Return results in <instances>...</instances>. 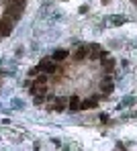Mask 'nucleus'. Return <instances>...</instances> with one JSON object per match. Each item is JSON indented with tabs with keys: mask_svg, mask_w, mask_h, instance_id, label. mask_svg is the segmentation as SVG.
<instances>
[{
	"mask_svg": "<svg viewBox=\"0 0 137 151\" xmlns=\"http://www.w3.org/2000/svg\"><path fill=\"white\" fill-rule=\"evenodd\" d=\"M102 68H105L107 72H112V70H115V59H107V57H105V59H102Z\"/></svg>",
	"mask_w": 137,
	"mask_h": 151,
	"instance_id": "9b49d317",
	"label": "nucleus"
},
{
	"mask_svg": "<svg viewBox=\"0 0 137 151\" xmlns=\"http://www.w3.org/2000/svg\"><path fill=\"white\" fill-rule=\"evenodd\" d=\"M100 90H102V94H110V92H112V84H110V78H109V76L100 82Z\"/></svg>",
	"mask_w": 137,
	"mask_h": 151,
	"instance_id": "0eeeda50",
	"label": "nucleus"
},
{
	"mask_svg": "<svg viewBox=\"0 0 137 151\" xmlns=\"http://www.w3.org/2000/svg\"><path fill=\"white\" fill-rule=\"evenodd\" d=\"M110 23H112V25H125L127 19H125V17H110Z\"/></svg>",
	"mask_w": 137,
	"mask_h": 151,
	"instance_id": "f8f14e48",
	"label": "nucleus"
},
{
	"mask_svg": "<svg viewBox=\"0 0 137 151\" xmlns=\"http://www.w3.org/2000/svg\"><path fill=\"white\" fill-rule=\"evenodd\" d=\"M47 90H45V84H39V82H35V84H31V94L33 96H39V94H45Z\"/></svg>",
	"mask_w": 137,
	"mask_h": 151,
	"instance_id": "39448f33",
	"label": "nucleus"
},
{
	"mask_svg": "<svg viewBox=\"0 0 137 151\" xmlns=\"http://www.w3.org/2000/svg\"><path fill=\"white\" fill-rule=\"evenodd\" d=\"M33 98H35V104H41L45 100V94H39V96H33Z\"/></svg>",
	"mask_w": 137,
	"mask_h": 151,
	"instance_id": "4468645a",
	"label": "nucleus"
},
{
	"mask_svg": "<svg viewBox=\"0 0 137 151\" xmlns=\"http://www.w3.org/2000/svg\"><path fill=\"white\" fill-rule=\"evenodd\" d=\"M131 2H135V4H137V0H131Z\"/></svg>",
	"mask_w": 137,
	"mask_h": 151,
	"instance_id": "2eb2a0df",
	"label": "nucleus"
},
{
	"mask_svg": "<svg viewBox=\"0 0 137 151\" xmlns=\"http://www.w3.org/2000/svg\"><path fill=\"white\" fill-rule=\"evenodd\" d=\"M6 8H12V10H25V0H6Z\"/></svg>",
	"mask_w": 137,
	"mask_h": 151,
	"instance_id": "7ed1b4c3",
	"label": "nucleus"
},
{
	"mask_svg": "<svg viewBox=\"0 0 137 151\" xmlns=\"http://www.w3.org/2000/svg\"><path fill=\"white\" fill-rule=\"evenodd\" d=\"M68 57V51L66 49H57V51H53V59L55 61H63Z\"/></svg>",
	"mask_w": 137,
	"mask_h": 151,
	"instance_id": "1a4fd4ad",
	"label": "nucleus"
},
{
	"mask_svg": "<svg viewBox=\"0 0 137 151\" xmlns=\"http://www.w3.org/2000/svg\"><path fill=\"white\" fill-rule=\"evenodd\" d=\"M37 70H39V72H43V74H55L57 65L53 63V57H45V59H41V61H39Z\"/></svg>",
	"mask_w": 137,
	"mask_h": 151,
	"instance_id": "f257e3e1",
	"label": "nucleus"
},
{
	"mask_svg": "<svg viewBox=\"0 0 137 151\" xmlns=\"http://www.w3.org/2000/svg\"><path fill=\"white\" fill-rule=\"evenodd\" d=\"M96 100H98V96H96V98H90V100H84L80 108H82V110H88V108H94V106H96Z\"/></svg>",
	"mask_w": 137,
	"mask_h": 151,
	"instance_id": "9d476101",
	"label": "nucleus"
},
{
	"mask_svg": "<svg viewBox=\"0 0 137 151\" xmlns=\"http://www.w3.org/2000/svg\"><path fill=\"white\" fill-rule=\"evenodd\" d=\"M68 106H70V110H82V108H80V106H82V102H80L78 96H72V98L68 100Z\"/></svg>",
	"mask_w": 137,
	"mask_h": 151,
	"instance_id": "6e6552de",
	"label": "nucleus"
},
{
	"mask_svg": "<svg viewBox=\"0 0 137 151\" xmlns=\"http://www.w3.org/2000/svg\"><path fill=\"white\" fill-rule=\"evenodd\" d=\"M63 106H66V100L63 98H55L51 104H49V110H55V112H61L63 110Z\"/></svg>",
	"mask_w": 137,
	"mask_h": 151,
	"instance_id": "423d86ee",
	"label": "nucleus"
},
{
	"mask_svg": "<svg viewBox=\"0 0 137 151\" xmlns=\"http://www.w3.org/2000/svg\"><path fill=\"white\" fill-rule=\"evenodd\" d=\"M21 14H23V12H21V10H12V8H6V10H4V14H2V17H4V19H8V21H10V23H17V21H19V19H21Z\"/></svg>",
	"mask_w": 137,
	"mask_h": 151,
	"instance_id": "f03ea898",
	"label": "nucleus"
},
{
	"mask_svg": "<svg viewBox=\"0 0 137 151\" xmlns=\"http://www.w3.org/2000/svg\"><path fill=\"white\" fill-rule=\"evenodd\" d=\"M86 57H88V47H86V45L78 47V49H76V53H74V59H76V61H84Z\"/></svg>",
	"mask_w": 137,
	"mask_h": 151,
	"instance_id": "20e7f679",
	"label": "nucleus"
},
{
	"mask_svg": "<svg viewBox=\"0 0 137 151\" xmlns=\"http://www.w3.org/2000/svg\"><path fill=\"white\" fill-rule=\"evenodd\" d=\"M35 82H39V84H47V76H43L41 72H39V76L35 78Z\"/></svg>",
	"mask_w": 137,
	"mask_h": 151,
	"instance_id": "ddd939ff",
	"label": "nucleus"
}]
</instances>
